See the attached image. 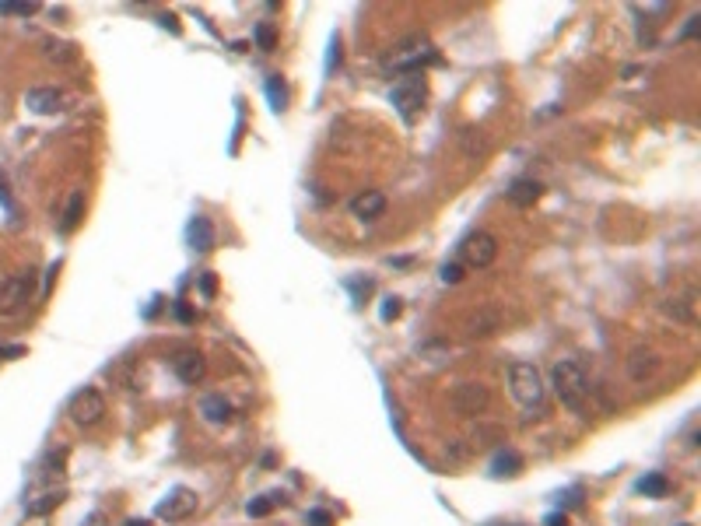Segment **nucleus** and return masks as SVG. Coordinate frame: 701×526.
Masks as SVG:
<instances>
[{"instance_id": "nucleus-21", "label": "nucleus", "mask_w": 701, "mask_h": 526, "mask_svg": "<svg viewBox=\"0 0 701 526\" xmlns=\"http://www.w3.org/2000/svg\"><path fill=\"white\" fill-rule=\"evenodd\" d=\"M522 470V456L515 449H498L495 460H491V474L495 477H515Z\"/></svg>"}, {"instance_id": "nucleus-22", "label": "nucleus", "mask_w": 701, "mask_h": 526, "mask_svg": "<svg viewBox=\"0 0 701 526\" xmlns=\"http://www.w3.org/2000/svg\"><path fill=\"white\" fill-rule=\"evenodd\" d=\"M635 491L645 495V498H666V495H670V481H666V474H645V477L635 484Z\"/></svg>"}, {"instance_id": "nucleus-42", "label": "nucleus", "mask_w": 701, "mask_h": 526, "mask_svg": "<svg viewBox=\"0 0 701 526\" xmlns=\"http://www.w3.org/2000/svg\"><path fill=\"white\" fill-rule=\"evenodd\" d=\"M390 263H393V267H410V263H414V260H410V256H393V260H390Z\"/></svg>"}, {"instance_id": "nucleus-7", "label": "nucleus", "mask_w": 701, "mask_h": 526, "mask_svg": "<svg viewBox=\"0 0 701 526\" xmlns=\"http://www.w3.org/2000/svg\"><path fill=\"white\" fill-rule=\"evenodd\" d=\"M449 404H453V411L463 414V418H481V414L488 411V404H491V393H488L481 383H460V386L453 390Z\"/></svg>"}, {"instance_id": "nucleus-18", "label": "nucleus", "mask_w": 701, "mask_h": 526, "mask_svg": "<svg viewBox=\"0 0 701 526\" xmlns=\"http://www.w3.org/2000/svg\"><path fill=\"white\" fill-rule=\"evenodd\" d=\"M81 217H85V190H74V193L67 197L64 214H60V232H64V235H71V232L81 225Z\"/></svg>"}, {"instance_id": "nucleus-41", "label": "nucleus", "mask_w": 701, "mask_h": 526, "mask_svg": "<svg viewBox=\"0 0 701 526\" xmlns=\"http://www.w3.org/2000/svg\"><path fill=\"white\" fill-rule=\"evenodd\" d=\"M176 316H179L183 323H190V319H193V313L186 309V302H176Z\"/></svg>"}, {"instance_id": "nucleus-26", "label": "nucleus", "mask_w": 701, "mask_h": 526, "mask_svg": "<svg viewBox=\"0 0 701 526\" xmlns=\"http://www.w3.org/2000/svg\"><path fill=\"white\" fill-rule=\"evenodd\" d=\"M267 99L274 105V112H281L284 105H288V92H284V85H281V78L274 74V78H267Z\"/></svg>"}, {"instance_id": "nucleus-40", "label": "nucleus", "mask_w": 701, "mask_h": 526, "mask_svg": "<svg viewBox=\"0 0 701 526\" xmlns=\"http://www.w3.org/2000/svg\"><path fill=\"white\" fill-rule=\"evenodd\" d=\"M544 526H568V520H565V513H551V516L544 520Z\"/></svg>"}, {"instance_id": "nucleus-16", "label": "nucleus", "mask_w": 701, "mask_h": 526, "mask_svg": "<svg viewBox=\"0 0 701 526\" xmlns=\"http://www.w3.org/2000/svg\"><path fill=\"white\" fill-rule=\"evenodd\" d=\"M505 197H508L515 208H533V204L544 197V183H537V179H515V183L505 190Z\"/></svg>"}, {"instance_id": "nucleus-10", "label": "nucleus", "mask_w": 701, "mask_h": 526, "mask_svg": "<svg viewBox=\"0 0 701 526\" xmlns=\"http://www.w3.org/2000/svg\"><path fill=\"white\" fill-rule=\"evenodd\" d=\"M67 92L64 88H28L25 92V105H28V112H35V116H56V112H64L67 109Z\"/></svg>"}, {"instance_id": "nucleus-13", "label": "nucleus", "mask_w": 701, "mask_h": 526, "mask_svg": "<svg viewBox=\"0 0 701 526\" xmlns=\"http://www.w3.org/2000/svg\"><path fill=\"white\" fill-rule=\"evenodd\" d=\"M214 242H217V232H214L210 217H207V214H193L190 225H186V246H190L193 253H210Z\"/></svg>"}, {"instance_id": "nucleus-32", "label": "nucleus", "mask_w": 701, "mask_h": 526, "mask_svg": "<svg viewBox=\"0 0 701 526\" xmlns=\"http://www.w3.org/2000/svg\"><path fill=\"white\" fill-rule=\"evenodd\" d=\"M463 281V267L460 263H445L442 267V285H460Z\"/></svg>"}, {"instance_id": "nucleus-43", "label": "nucleus", "mask_w": 701, "mask_h": 526, "mask_svg": "<svg viewBox=\"0 0 701 526\" xmlns=\"http://www.w3.org/2000/svg\"><path fill=\"white\" fill-rule=\"evenodd\" d=\"M126 526H151L148 520H126Z\"/></svg>"}, {"instance_id": "nucleus-30", "label": "nucleus", "mask_w": 701, "mask_h": 526, "mask_svg": "<svg viewBox=\"0 0 701 526\" xmlns=\"http://www.w3.org/2000/svg\"><path fill=\"white\" fill-rule=\"evenodd\" d=\"M337 64H340V39H337V35H330V53H326V74H333V71H337Z\"/></svg>"}, {"instance_id": "nucleus-31", "label": "nucleus", "mask_w": 701, "mask_h": 526, "mask_svg": "<svg viewBox=\"0 0 701 526\" xmlns=\"http://www.w3.org/2000/svg\"><path fill=\"white\" fill-rule=\"evenodd\" d=\"M305 523L308 526H333V516H330L326 509H308V513H305Z\"/></svg>"}, {"instance_id": "nucleus-38", "label": "nucleus", "mask_w": 701, "mask_h": 526, "mask_svg": "<svg viewBox=\"0 0 701 526\" xmlns=\"http://www.w3.org/2000/svg\"><path fill=\"white\" fill-rule=\"evenodd\" d=\"M347 288L358 292V295H369V292H372V281H347Z\"/></svg>"}, {"instance_id": "nucleus-11", "label": "nucleus", "mask_w": 701, "mask_h": 526, "mask_svg": "<svg viewBox=\"0 0 701 526\" xmlns=\"http://www.w3.org/2000/svg\"><path fill=\"white\" fill-rule=\"evenodd\" d=\"M663 313L684 326H695L698 323V288H681L673 292L666 302H663Z\"/></svg>"}, {"instance_id": "nucleus-28", "label": "nucleus", "mask_w": 701, "mask_h": 526, "mask_svg": "<svg viewBox=\"0 0 701 526\" xmlns=\"http://www.w3.org/2000/svg\"><path fill=\"white\" fill-rule=\"evenodd\" d=\"M400 309H403L400 299H397V295H386L383 306H379V319H383V323H393V319L400 316Z\"/></svg>"}, {"instance_id": "nucleus-12", "label": "nucleus", "mask_w": 701, "mask_h": 526, "mask_svg": "<svg viewBox=\"0 0 701 526\" xmlns=\"http://www.w3.org/2000/svg\"><path fill=\"white\" fill-rule=\"evenodd\" d=\"M172 372H176L179 383L197 386L203 376H207V361H203L200 351H176V354H172Z\"/></svg>"}, {"instance_id": "nucleus-44", "label": "nucleus", "mask_w": 701, "mask_h": 526, "mask_svg": "<svg viewBox=\"0 0 701 526\" xmlns=\"http://www.w3.org/2000/svg\"><path fill=\"white\" fill-rule=\"evenodd\" d=\"M684 526H691V523H684Z\"/></svg>"}, {"instance_id": "nucleus-27", "label": "nucleus", "mask_w": 701, "mask_h": 526, "mask_svg": "<svg viewBox=\"0 0 701 526\" xmlns=\"http://www.w3.org/2000/svg\"><path fill=\"white\" fill-rule=\"evenodd\" d=\"M253 39H256V46H260V49H267V53L277 46V35H274V28H270V25H256Z\"/></svg>"}, {"instance_id": "nucleus-19", "label": "nucleus", "mask_w": 701, "mask_h": 526, "mask_svg": "<svg viewBox=\"0 0 701 526\" xmlns=\"http://www.w3.org/2000/svg\"><path fill=\"white\" fill-rule=\"evenodd\" d=\"M200 414L210 421V424H228V421H232V404H228L221 393H207L200 400Z\"/></svg>"}, {"instance_id": "nucleus-5", "label": "nucleus", "mask_w": 701, "mask_h": 526, "mask_svg": "<svg viewBox=\"0 0 701 526\" xmlns=\"http://www.w3.org/2000/svg\"><path fill=\"white\" fill-rule=\"evenodd\" d=\"M35 270H21L11 277H0V316H18L35 295Z\"/></svg>"}, {"instance_id": "nucleus-2", "label": "nucleus", "mask_w": 701, "mask_h": 526, "mask_svg": "<svg viewBox=\"0 0 701 526\" xmlns=\"http://www.w3.org/2000/svg\"><path fill=\"white\" fill-rule=\"evenodd\" d=\"M386 64L400 74H424V67L442 64V56L435 53V46L428 42V35H407L393 46V53L386 56Z\"/></svg>"}, {"instance_id": "nucleus-6", "label": "nucleus", "mask_w": 701, "mask_h": 526, "mask_svg": "<svg viewBox=\"0 0 701 526\" xmlns=\"http://www.w3.org/2000/svg\"><path fill=\"white\" fill-rule=\"evenodd\" d=\"M67 414H71L74 424H81V428H95V424L105 418V397H102V390H95V386L78 390V393L71 397V404H67Z\"/></svg>"}, {"instance_id": "nucleus-14", "label": "nucleus", "mask_w": 701, "mask_h": 526, "mask_svg": "<svg viewBox=\"0 0 701 526\" xmlns=\"http://www.w3.org/2000/svg\"><path fill=\"white\" fill-rule=\"evenodd\" d=\"M383 210H386V193L383 190H365V193H358L351 201V214L358 221H376V217H383Z\"/></svg>"}, {"instance_id": "nucleus-24", "label": "nucleus", "mask_w": 701, "mask_h": 526, "mask_svg": "<svg viewBox=\"0 0 701 526\" xmlns=\"http://www.w3.org/2000/svg\"><path fill=\"white\" fill-rule=\"evenodd\" d=\"M46 56L53 64H74L78 60V49L71 42H56V39H46Z\"/></svg>"}, {"instance_id": "nucleus-39", "label": "nucleus", "mask_w": 701, "mask_h": 526, "mask_svg": "<svg viewBox=\"0 0 701 526\" xmlns=\"http://www.w3.org/2000/svg\"><path fill=\"white\" fill-rule=\"evenodd\" d=\"M81 526H109V520H105V513H92V516H88Z\"/></svg>"}, {"instance_id": "nucleus-3", "label": "nucleus", "mask_w": 701, "mask_h": 526, "mask_svg": "<svg viewBox=\"0 0 701 526\" xmlns=\"http://www.w3.org/2000/svg\"><path fill=\"white\" fill-rule=\"evenodd\" d=\"M508 390H512V397H515L519 407L544 411L547 390H544V376H540V369L533 361H512L508 365Z\"/></svg>"}, {"instance_id": "nucleus-4", "label": "nucleus", "mask_w": 701, "mask_h": 526, "mask_svg": "<svg viewBox=\"0 0 701 526\" xmlns=\"http://www.w3.org/2000/svg\"><path fill=\"white\" fill-rule=\"evenodd\" d=\"M424 99H428V81L424 74H403L400 81L390 92V102L397 105V112L403 116V123H414L424 112Z\"/></svg>"}, {"instance_id": "nucleus-33", "label": "nucleus", "mask_w": 701, "mask_h": 526, "mask_svg": "<svg viewBox=\"0 0 701 526\" xmlns=\"http://www.w3.org/2000/svg\"><path fill=\"white\" fill-rule=\"evenodd\" d=\"M200 292L207 295V299H214V292H217V281H214V274H210V270H203L200 274Z\"/></svg>"}, {"instance_id": "nucleus-9", "label": "nucleus", "mask_w": 701, "mask_h": 526, "mask_svg": "<svg viewBox=\"0 0 701 526\" xmlns=\"http://www.w3.org/2000/svg\"><path fill=\"white\" fill-rule=\"evenodd\" d=\"M193 509H197V491H190V488L179 484V488H172V491L158 502L155 516H158V520H169V523H179V520H190Z\"/></svg>"}, {"instance_id": "nucleus-36", "label": "nucleus", "mask_w": 701, "mask_h": 526, "mask_svg": "<svg viewBox=\"0 0 701 526\" xmlns=\"http://www.w3.org/2000/svg\"><path fill=\"white\" fill-rule=\"evenodd\" d=\"M558 498H565V506H568V509H575V506L582 502V491H579V488H572V491H565V495H558Z\"/></svg>"}, {"instance_id": "nucleus-34", "label": "nucleus", "mask_w": 701, "mask_h": 526, "mask_svg": "<svg viewBox=\"0 0 701 526\" xmlns=\"http://www.w3.org/2000/svg\"><path fill=\"white\" fill-rule=\"evenodd\" d=\"M25 354V344H0V361L7 358H21Z\"/></svg>"}, {"instance_id": "nucleus-23", "label": "nucleus", "mask_w": 701, "mask_h": 526, "mask_svg": "<svg viewBox=\"0 0 701 526\" xmlns=\"http://www.w3.org/2000/svg\"><path fill=\"white\" fill-rule=\"evenodd\" d=\"M64 463H67V449H53V453H46L42 456V463H39V481H56L60 474H64Z\"/></svg>"}, {"instance_id": "nucleus-20", "label": "nucleus", "mask_w": 701, "mask_h": 526, "mask_svg": "<svg viewBox=\"0 0 701 526\" xmlns=\"http://www.w3.org/2000/svg\"><path fill=\"white\" fill-rule=\"evenodd\" d=\"M498 326H501L498 309H481L477 316H470V323H467V337H491Z\"/></svg>"}, {"instance_id": "nucleus-35", "label": "nucleus", "mask_w": 701, "mask_h": 526, "mask_svg": "<svg viewBox=\"0 0 701 526\" xmlns=\"http://www.w3.org/2000/svg\"><path fill=\"white\" fill-rule=\"evenodd\" d=\"M0 204L7 208V214L14 217V201H11V193H7V183H4V176H0Z\"/></svg>"}, {"instance_id": "nucleus-25", "label": "nucleus", "mask_w": 701, "mask_h": 526, "mask_svg": "<svg viewBox=\"0 0 701 526\" xmlns=\"http://www.w3.org/2000/svg\"><path fill=\"white\" fill-rule=\"evenodd\" d=\"M277 502H284V495H260V498H253L249 506H246V513L253 516V520H263V516H270L274 513V506Z\"/></svg>"}, {"instance_id": "nucleus-37", "label": "nucleus", "mask_w": 701, "mask_h": 526, "mask_svg": "<svg viewBox=\"0 0 701 526\" xmlns=\"http://www.w3.org/2000/svg\"><path fill=\"white\" fill-rule=\"evenodd\" d=\"M698 21H701L698 14H691V18H688V25H684V32H681V39H691V35L698 32Z\"/></svg>"}, {"instance_id": "nucleus-17", "label": "nucleus", "mask_w": 701, "mask_h": 526, "mask_svg": "<svg viewBox=\"0 0 701 526\" xmlns=\"http://www.w3.org/2000/svg\"><path fill=\"white\" fill-rule=\"evenodd\" d=\"M64 498H67V488H49V491L28 498V502H25V513H28V516H49L53 509L64 506Z\"/></svg>"}, {"instance_id": "nucleus-15", "label": "nucleus", "mask_w": 701, "mask_h": 526, "mask_svg": "<svg viewBox=\"0 0 701 526\" xmlns=\"http://www.w3.org/2000/svg\"><path fill=\"white\" fill-rule=\"evenodd\" d=\"M656 369H659V358H656V351H652V347H635V351H631V358H628V372H631V379H635V383L652 379V376H656Z\"/></svg>"}, {"instance_id": "nucleus-1", "label": "nucleus", "mask_w": 701, "mask_h": 526, "mask_svg": "<svg viewBox=\"0 0 701 526\" xmlns=\"http://www.w3.org/2000/svg\"><path fill=\"white\" fill-rule=\"evenodd\" d=\"M551 386H554L558 400H561L568 411H575V414H582V411H586L589 379H586V372H582V365H579V361L561 358V361L551 369Z\"/></svg>"}, {"instance_id": "nucleus-29", "label": "nucleus", "mask_w": 701, "mask_h": 526, "mask_svg": "<svg viewBox=\"0 0 701 526\" xmlns=\"http://www.w3.org/2000/svg\"><path fill=\"white\" fill-rule=\"evenodd\" d=\"M39 7L35 4H0V14L4 18H28V14H35Z\"/></svg>"}, {"instance_id": "nucleus-8", "label": "nucleus", "mask_w": 701, "mask_h": 526, "mask_svg": "<svg viewBox=\"0 0 701 526\" xmlns=\"http://www.w3.org/2000/svg\"><path fill=\"white\" fill-rule=\"evenodd\" d=\"M463 260L474 267V270H484V267H491L495 263V256H498V239L491 235V232H470L467 239H463Z\"/></svg>"}]
</instances>
